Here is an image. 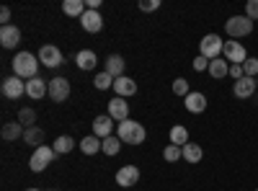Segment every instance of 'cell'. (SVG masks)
Listing matches in <instances>:
<instances>
[{
	"instance_id": "obj_1",
	"label": "cell",
	"mask_w": 258,
	"mask_h": 191,
	"mask_svg": "<svg viewBox=\"0 0 258 191\" xmlns=\"http://www.w3.org/2000/svg\"><path fill=\"white\" fill-rule=\"evenodd\" d=\"M39 65H41V62H36V57L31 52H18L13 57V75L26 78V80L39 78Z\"/></svg>"
},
{
	"instance_id": "obj_2",
	"label": "cell",
	"mask_w": 258,
	"mask_h": 191,
	"mask_svg": "<svg viewBox=\"0 0 258 191\" xmlns=\"http://www.w3.org/2000/svg\"><path fill=\"white\" fill-rule=\"evenodd\" d=\"M116 132H119V140H121L124 145H142L145 137H147L145 126H142L140 121H135V119H124V121H119Z\"/></svg>"
},
{
	"instance_id": "obj_3",
	"label": "cell",
	"mask_w": 258,
	"mask_h": 191,
	"mask_svg": "<svg viewBox=\"0 0 258 191\" xmlns=\"http://www.w3.org/2000/svg\"><path fill=\"white\" fill-rule=\"evenodd\" d=\"M225 31H227V36H232V39L248 36V34L253 31V21H250L248 16H232V18L225 21Z\"/></svg>"
},
{
	"instance_id": "obj_4",
	"label": "cell",
	"mask_w": 258,
	"mask_h": 191,
	"mask_svg": "<svg viewBox=\"0 0 258 191\" xmlns=\"http://www.w3.org/2000/svg\"><path fill=\"white\" fill-rule=\"evenodd\" d=\"M54 147H47V145H41V147H36L34 150V155H31V160H29V168L34 173H41V171H47V165H52V160H54Z\"/></svg>"
},
{
	"instance_id": "obj_5",
	"label": "cell",
	"mask_w": 258,
	"mask_h": 191,
	"mask_svg": "<svg viewBox=\"0 0 258 191\" xmlns=\"http://www.w3.org/2000/svg\"><path fill=\"white\" fill-rule=\"evenodd\" d=\"M222 47H225V41H222L217 34H207V36H202V41H199V54L207 57V59H217V57L222 54Z\"/></svg>"
},
{
	"instance_id": "obj_6",
	"label": "cell",
	"mask_w": 258,
	"mask_h": 191,
	"mask_svg": "<svg viewBox=\"0 0 258 191\" xmlns=\"http://www.w3.org/2000/svg\"><path fill=\"white\" fill-rule=\"evenodd\" d=\"M0 91H3V96H6V98L16 101V98H21V96L26 93V83H24V78L11 75V78H6V80H3V86H0Z\"/></svg>"
},
{
	"instance_id": "obj_7",
	"label": "cell",
	"mask_w": 258,
	"mask_h": 191,
	"mask_svg": "<svg viewBox=\"0 0 258 191\" xmlns=\"http://www.w3.org/2000/svg\"><path fill=\"white\" fill-rule=\"evenodd\" d=\"M222 54H225V59L230 62V65H243V62L248 59V52H245V47L240 44V41H225Z\"/></svg>"
},
{
	"instance_id": "obj_8",
	"label": "cell",
	"mask_w": 258,
	"mask_h": 191,
	"mask_svg": "<svg viewBox=\"0 0 258 191\" xmlns=\"http://www.w3.org/2000/svg\"><path fill=\"white\" fill-rule=\"evenodd\" d=\"M49 98L62 103L70 98V80L68 78H52L49 80Z\"/></svg>"
},
{
	"instance_id": "obj_9",
	"label": "cell",
	"mask_w": 258,
	"mask_h": 191,
	"mask_svg": "<svg viewBox=\"0 0 258 191\" xmlns=\"http://www.w3.org/2000/svg\"><path fill=\"white\" fill-rule=\"evenodd\" d=\"M39 62L44 68H59L62 65V52L54 44H44V47L39 49Z\"/></svg>"
},
{
	"instance_id": "obj_10",
	"label": "cell",
	"mask_w": 258,
	"mask_h": 191,
	"mask_svg": "<svg viewBox=\"0 0 258 191\" xmlns=\"http://www.w3.org/2000/svg\"><path fill=\"white\" fill-rule=\"evenodd\" d=\"M137 181H140V168L137 165H124V168H119V171H116V183L124 186V188L135 186Z\"/></svg>"
},
{
	"instance_id": "obj_11",
	"label": "cell",
	"mask_w": 258,
	"mask_h": 191,
	"mask_svg": "<svg viewBox=\"0 0 258 191\" xmlns=\"http://www.w3.org/2000/svg\"><path fill=\"white\" fill-rule=\"evenodd\" d=\"M255 88H258L255 78H248V75H243L240 80H235V86H232V93L238 96V98H250V96L255 93Z\"/></svg>"
},
{
	"instance_id": "obj_12",
	"label": "cell",
	"mask_w": 258,
	"mask_h": 191,
	"mask_svg": "<svg viewBox=\"0 0 258 191\" xmlns=\"http://www.w3.org/2000/svg\"><path fill=\"white\" fill-rule=\"evenodd\" d=\"M0 44H3L6 49H16L21 44V29L18 26H3L0 29Z\"/></svg>"
},
{
	"instance_id": "obj_13",
	"label": "cell",
	"mask_w": 258,
	"mask_h": 191,
	"mask_svg": "<svg viewBox=\"0 0 258 191\" xmlns=\"http://www.w3.org/2000/svg\"><path fill=\"white\" fill-rule=\"evenodd\" d=\"M80 26L88 31V34H98L103 29V18H101L98 11H85L83 18H80Z\"/></svg>"
},
{
	"instance_id": "obj_14",
	"label": "cell",
	"mask_w": 258,
	"mask_h": 191,
	"mask_svg": "<svg viewBox=\"0 0 258 191\" xmlns=\"http://www.w3.org/2000/svg\"><path fill=\"white\" fill-rule=\"evenodd\" d=\"M93 135L106 140V137H111L114 135V119L109 114H103V116H96L93 119Z\"/></svg>"
},
{
	"instance_id": "obj_15",
	"label": "cell",
	"mask_w": 258,
	"mask_h": 191,
	"mask_svg": "<svg viewBox=\"0 0 258 191\" xmlns=\"http://www.w3.org/2000/svg\"><path fill=\"white\" fill-rule=\"evenodd\" d=\"M26 96L34 98V101L49 96V83H44L41 78H31V80H26Z\"/></svg>"
},
{
	"instance_id": "obj_16",
	"label": "cell",
	"mask_w": 258,
	"mask_h": 191,
	"mask_svg": "<svg viewBox=\"0 0 258 191\" xmlns=\"http://www.w3.org/2000/svg\"><path fill=\"white\" fill-rule=\"evenodd\" d=\"M109 116L114 119V121H124V119H129V103L124 101V98H111L109 101Z\"/></svg>"
},
{
	"instance_id": "obj_17",
	"label": "cell",
	"mask_w": 258,
	"mask_h": 191,
	"mask_svg": "<svg viewBox=\"0 0 258 191\" xmlns=\"http://www.w3.org/2000/svg\"><path fill=\"white\" fill-rule=\"evenodd\" d=\"M114 91H116V96H119V98L135 96V93H137V83H135L132 78L121 75V78H116V80H114Z\"/></svg>"
},
{
	"instance_id": "obj_18",
	"label": "cell",
	"mask_w": 258,
	"mask_h": 191,
	"mask_svg": "<svg viewBox=\"0 0 258 191\" xmlns=\"http://www.w3.org/2000/svg\"><path fill=\"white\" fill-rule=\"evenodd\" d=\"M204 109H207V96L199 93V91H191V93L186 96V111H191V114H202Z\"/></svg>"
},
{
	"instance_id": "obj_19",
	"label": "cell",
	"mask_w": 258,
	"mask_h": 191,
	"mask_svg": "<svg viewBox=\"0 0 258 191\" xmlns=\"http://www.w3.org/2000/svg\"><path fill=\"white\" fill-rule=\"evenodd\" d=\"M24 132H26V126L21 124V121H8V124H3V140H6V142L24 140Z\"/></svg>"
},
{
	"instance_id": "obj_20",
	"label": "cell",
	"mask_w": 258,
	"mask_h": 191,
	"mask_svg": "<svg viewBox=\"0 0 258 191\" xmlns=\"http://www.w3.org/2000/svg\"><path fill=\"white\" fill-rule=\"evenodd\" d=\"M75 62H78L80 70H93L96 62H98V57H96V52H91V49H80V52L75 54Z\"/></svg>"
},
{
	"instance_id": "obj_21",
	"label": "cell",
	"mask_w": 258,
	"mask_h": 191,
	"mask_svg": "<svg viewBox=\"0 0 258 191\" xmlns=\"http://www.w3.org/2000/svg\"><path fill=\"white\" fill-rule=\"evenodd\" d=\"M214 80H220V78H227L230 75V65H227V59H222V57H217V59H212L209 62V70H207Z\"/></svg>"
},
{
	"instance_id": "obj_22",
	"label": "cell",
	"mask_w": 258,
	"mask_h": 191,
	"mask_svg": "<svg viewBox=\"0 0 258 191\" xmlns=\"http://www.w3.org/2000/svg\"><path fill=\"white\" fill-rule=\"evenodd\" d=\"M101 147H103V140L96 137V135H88V137H83V140H80V150H83L85 155H96Z\"/></svg>"
},
{
	"instance_id": "obj_23",
	"label": "cell",
	"mask_w": 258,
	"mask_h": 191,
	"mask_svg": "<svg viewBox=\"0 0 258 191\" xmlns=\"http://www.w3.org/2000/svg\"><path fill=\"white\" fill-rule=\"evenodd\" d=\"M85 11H88V8H85L83 0H64V3H62V13H64V16L83 18V13H85Z\"/></svg>"
},
{
	"instance_id": "obj_24",
	"label": "cell",
	"mask_w": 258,
	"mask_h": 191,
	"mask_svg": "<svg viewBox=\"0 0 258 191\" xmlns=\"http://www.w3.org/2000/svg\"><path fill=\"white\" fill-rule=\"evenodd\" d=\"M106 73H109L114 80L124 75V59L119 54H111V57H106Z\"/></svg>"
},
{
	"instance_id": "obj_25",
	"label": "cell",
	"mask_w": 258,
	"mask_h": 191,
	"mask_svg": "<svg viewBox=\"0 0 258 191\" xmlns=\"http://www.w3.org/2000/svg\"><path fill=\"white\" fill-rule=\"evenodd\" d=\"M202 158H204L202 145H197V142H188V145H183V160H186V163H199Z\"/></svg>"
},
{
	"instance_id": "obj_26",
	"label": "cell",
	"mask_w": 258,
	"mask_h": 191,
	"mask_svg": "<svg viewBox=\"0 0 258 191\" xmlns=\"http://www.w3.org/2000/svg\"><path fill=\"white\" fill-rule=\"evenodd\" d=\"M44 130H39V126H29V130L24 132V142L26 145H34V147H41L44 145Z\"/></svg>"
},
{
	"instance_id": "obj_27",
	"label": "cell",
	"mask_w": 258,
	"mask_h": 191,
	"mask_svg": "<svg viewBox=\"0 0 258 191\" xmlns=\"http://www.w3.org/2000/svg\"><path fill=\"white\" fill-rule=\"evenodd\" d=\"M170 145H178V147L188 145V130H186V126L176 124L173 130H170Z\"/></svg>"
},
{
	"instance_id": "obj_28",
	"label": "cell",
	"mask_w": 258,
	"mask_h": 191,
	"mask_svg": "<svg viewBox=\"0 0 258 191\" xmlns=\"http://www.w3.org/2000/svg\"><path fill=\"white\" fill-rule=\"evenodd\" d=\"M73 147H75V140H73L70 135H62V137H57V142H54V153H57V155H68V153H73Z\"/></svg>"
},
{
	"instance_id": "obj_29",
	"label": "cell",
	"mask_w": 258,
	"mask_h": 191,
	"mask_svg": "<svg viewBox=\"0 0 258 191\" xmlns=\"http://www.w3.org/2000/svg\"><path fill=\"white\" fill-rule=\"evenodd\" d=\"M18 121L24 124L26 130H29V126H36V111L29 109V106H26V109H21V111H18Z\"/></svg>"
},
{
	"instance_id": "obj_30",
	"label": "cell",
	"mask_w": 258,
	"mask_h": 191,
	"mask_svg": "<svg viewBox=\"0 0 258 191\" xmlns=\"http://www.w3.org/2000/svg\"><path fill=\"white\" fill-rule=\"evenodd\" d=\"M93 86H96L98 91H106V88H114V78H111L109 73L103 70V73H98V75H96V80H93Z\"/></svg>"
},
{
	"instance_id": "obj_31",
	"label": "cell",
	"mask_w": 258,
	"mask_h": 191,
	"mask_svg": "<svg viewBox=\"0 0 258 191\" xmlns=\"http://www.w3.org/2000/svg\"><path fill=\"white\" fill-rule=\"evenodd\" d=\"M163 158H165L168 163L181 160V158H183V147H178V145H168L165 150H163Z\"/></svg>"
},
{
	"instance_id": "obj_32",
	"label": "cell",
	"mask_w": 258,
	"mask_h": 191,
	"mask_svg": "<svg viewBox=\"0 0 258 191\" xmlns=\"http://www.w3.org/2000/svg\"><path fill=\"white\" fill-rule=\"evenodd\" d=\"M119 142H121V140L111 135V137H106V140H103V147H101V150H103L106 155H116V153H119V147H121Z\"/></svg>"
},
{
	"instance_id": "obj_33",
	"label": "cell",
	"mask_w": 258,
	"mask_h": 191,
	"mask_svg": "<svg viewBox=\"0 0 258 191\" xmlns=\"http://www.w3.org/2000/svg\"><path fill=\"white\" fill-rule=\"evenodd\" d=\"M173 93L186 98V96L191 93V88H188V80H183V78H176V80H173Z\"/></svg>"
},
{
	"instance_id": "obj_34",
	"label": "cell",
	"mask_w": 258,
	"mask_h": 191,
	"mask_svg": "<svg viewBox=\"0 0 258 191\" xmlns=\"http://www.w3.org/2000/svg\"><path fill=\"white\" fill-rule=\"evenodd\" d=\"M243 73H245L248 78H258V59H255V57H248V59L243 62Z\"/></svg>"
},
{
	"instance_id": "obj_35",
	"label": "cell",
	"mask_w": 258,
	"mask_h": 191,
	"mask_svg": "<svg viewBox=\"0 0 258 191\" xmlns=\"http://www.w3.org/2000/svg\"><path fill=\"white\" fill-rule=\"evenodd\" d=\"M158 8H160V0H140V11H145V13H153Z\"/></svg>"
},
{
	"instance_id": "obj_36",
	"label": "cell",
	"mask_w": 258,
	"mask_h": 191,
	"mask_svg": "<svg viewBox=\"0 0 258 191\" xmlns=\"http://www.w3.org/2000/svg\"><path fill=\"white\" fill-rule=\"evenodd\" d=\"M245 16H248L250 21L258 18V0H248V3H245Z\"/></svg>"
},
{
	"instance_id": "obj_37",
	"label": "cell",
	"mask_w": 258,
	"mask_h": 191,
	"mask_svg": "<svg viewBox=\"0 0 258 191\" xmlns=\"http://www.w3.org/2000/svg\"><path fill=\"white\" fill-rule=\"evenodd\" d=\"M209 62L212 59H207V57H197V59H194V70H197V73H204V70H209Z\"/></svg>"
},
{
	"instance_id": "obj_38",
	"label": "cell",
	"mask_w": 258,
	"mask_h": 191,
	"mask_svg": "<svg viewBox=\"0 0 258 191\" xmlns=\"http://www.w3.org/2000/svg\"><path fill=\"white\" fill-rule=\"evenodd\" d=\"M245 73H243V65H230V78H235V80H240Z\"/></svg>"
},
{
	"instance_id": "obj_39",
	"label": "cell",
	"mask_w": 258,
	"mask_h": 191,
	"mask_svg": "<svg viewBox=\"0 0 258 191\" xmlns=\"http://www.w3.org/2000/svg\"><path fill=\"white\" fill-rule=\"evenodd\" d=\"M0 21H3V26H8V21H11V8L3 6V11H0Z\"/></svg>"
},
{
	"instance_id": "obj_40",
	"label": "cell",
	"mask_w": 258,
	"mask_h": 191,
	"mask_svg": "<svg viewBox=\"0 0 258 191\" xmlns=\"http://www.w3.org/2000/svg\"><path fill=\"white\" fill-rule=\"evenodd\" d=\"M26 191H39V188H26Z\"/></svg>"
},
{
	"instance_id": "obj_41",
	"label": "cell",
	"mask_w": 258,
	"mask_h": 191,
	"mask_svg": "<svg viewBox=\"0 0 258 191\" xmlns=\"http://www.w3.org/2000/svg\"><path fill=\"white\" fill-rule=\"evenodd\" d=\"M52 191H57V188H52Z\"/></svg>"
},
{
	"instance_id": "obj_42",
	"label": "cell",
	"mask_w": 258,
	"mask_h": 191,
	"mask_svg": "<svg viewBox=\"0 0 258 191\" xmlns=\"http://www.w3.org/2000/svg\"><path fill=\"white\" fill-rule=\"evenodd\" d=\"M255 83H258V78H255Z\"/></svg>"
},
{
	"instance_id": "obj_43",
	"label": "cell",
	"mask_w": 258,
	"mask_h": 191,
	"mask_svg": "<svg viewBox=\"0 0 258 191\" xmlns=\"http://www.w3.org/2000/svg\"><path fill=\"white\" fill-rule=\"evenodd\" d=\"M255 191H258V188H255Z\"/></svg>"
}]
</instances>
